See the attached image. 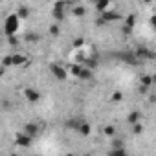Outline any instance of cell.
<instances>
[{"instance_id": "obj_1", "label": "cell", "mask_w": 156, "mask_h": 156, "mask_svg": "<svg viewBox=\"0 0 156 156\" xmlns=\"http://www.w3.org/2000/svg\"><path fill=\"white\" fill-rule=\"evenodd\" d=\"M19 22H20V19L17 15H8L6 20H4V31H6V35H15L19 31V26H20Z\"/></svg>"}, {"instance_id": "obj_2", "label": "cell", "mask_w": 156, "mask_h": 156, "mask_svg": "<svg viewBox=\"0 0 156 156\" xmlns=\"http://www.w3.org/2000/svg\"><path fill=\"white\" fill-rule=\"evenodd\" d=\"M50 73L55 77L57 81H66L68 79V68L61 66L59 62H51L50 64Z\"/></svg>"}, {"instance_id": "obj_3", "label": "cell", "mask_w": 156, "mask_h": 156, "mask_svg": "<svg viewBox=\"0 0 156 156\" xmlns=\"http://www.w3.org/2000/svg\"><path fill=\"white\" fill-rule=\"evenodd\" d=\"M22 94H24V98H26L30 103H39L41 98H42V94H41L37 88H31V87H26V88L22 90Z\"/></svg>"}, {"instance_id": "obj_4", "label": "cell", "mask_w": 156, "mask_h": 156, "mask_svg": "<svg viewBox=\"0 0 156 156\" xmlns=\"http://www.w3.org/2000/svg\"><path fill=\"white\" fill-rule=\"evenodd\" d=\"M101 19H103L107 24H110V22H116V20H119V19H121V15H119V13H116V11H112V9L108 8L107 11H103V13H101Z\"/></svg>"}, {"instance_id": "obj_5", "label": "cell", "mask_w": 156, "mask_h": 156, "mask_svg": "<svg viewBox=\"0 0 156 156\" xmlns=\"http://www.w3.org/2000/svg\"><path fill=\"white\" fill-rule=\"evenodd\" d=\"M22 132H24V134H28V136H31V138H37V136L41 134V129H39V125H37V123H26Z\"/></svg>"}, {"instance_id": "obj_6", "label": "cell", "mask_w": 156, "mask_h": 156, "mask_svg": "<svg viewBox=\"0 0 156 156\" xmlns=\"http://www.w3.org/2000/svg\"><path fill=\"white\" fill-rule=\"evenodd\" d=\"M77 77H79L81 81H90L92 77H94L92 68H88V66H81V70H79V73H77Z\"/></svg>"}, {"instance_id": "obj_7", "label": "cell", "mask_w": 156, "mask_h": 156, "mask_svg": "<svg viewBox=\"0 0 156 156\" xmlns=\"http://www.w3.org/2000/svg\"><path fill=\"white\" fill-rule=\"evenodd\" d=\"M11 59H13V66H24V64H28V57L24 53H11Z\"/></svg>"}, {"instance_id": "obj_8", "label": "cell", "mask_w": 156, "mask_h": 156, "mask_svg": "<svg viewBox=\"0 0 156 156\" xmlns=\"http://www.w3.org/2000/svg\"><path fill=\"white\" fill-rule=\"evenodd\" d=\"M15 141H17V145H20V147H30V145H31V141H33V138L22 132V134H19V136H17V140H15Z\"/></svg>"}, {"instance_id": "obj_9", "label": "cell", "mask_w": 156, "mask_h": 156, "mask_svg": "<svg viewBox=\"0 0 156 156\" xmlns=\"http://www.w3.org/2000/svg\"><path fill=\"white\" fill-rule=\"evenodd\" d=\"M94 6H96V9L99 13H103V11H107L110 8V0H94Z\"/></svg>"}, {"instance_id": "obj_10", "label": "cell", "mask_w": 156, "mask_h": 156, "mask_svg": "<svg viewBox=\"0 0 156 156\" xmlns=\"http://www.w3.org/2000/svg\"><path fill=\"white\" fill-rule=\"evenodd\" d=\"M77 132H79V134H83V136H88L90 134V125L87 123V121H79V125H77V129H75Z\"/></svg>"}, {"instance_id": "obj_11", "label": "cell", "mask_w": 156, "mask_h": 156, "mask_svg": "<svg viewBox=\"0 0 156 156\" xmlns=\"http://www.w3.org/2000/svg\"><path fill=\"white\" fill-rule=\"evenodd\" d=\"M136 121H141V112H140V110H132V112L127 116V123H129V125H132V123H136Z\"/></svg>"}, {"instance_id": "obj_12", "label": "cell", "mask_w": 156, "mask_h": 156, "mask_svg": "<svg viewBox=\"0 0 156 156\" xmlns=\"http://www.w3.org/2000/svg\"><path fill=\"white\" fill-rule=\"evenodd\" d=\"M15 15H17L20 20H26V19L30 17V8H28V6H20V8L17 9V13H15Z\"/></svg>"}, {"instance_id": "obj_13", "label": "cell", "mask_w": 156, "mask_h": 156, "mask_svg": "<svg viewBox=\"0 0 156 156\" xmlns=\"http://www.w3.org/2000/svg\"><path fill=\"white\" fill-rule=\"evenodd\" d=\"M51 17H53V20H55V22H61V20L64 19V9L53 8V9H51Z\"/></svg>"}, {"instance_id": "obj_14", "label": "cell", "mask_w": 156, "mask_h": 156, "mask_svg": "<svg viewBox=\"0 0 156 156\" xmlns=\"http://www.w3.org/2000/svg\"><path fill=\"white\" fill-rule=\"evenodd\" d=\"M85 13H87V9L83 6H73L72 8V15L73 17H85Z\"/></svg>"}, {"instance_id": "obj_15", "label": "cell", "mask_w": 156, "mask_h": 156, "mask_svg": "<svg viewBox=\"0 0 156 156\" xmlns=\"http://www.w3.org/2000/svg\"><path fill=\"white\" fill-rule=\"evenodd\" d=\"M48 31H50V35H51V37H59V35H61V28H59V24H57V22H53V24L50 26V30H48Z\"/></svg>"}, {"instance_id": "obj_16", "label": "cell", "mask_w": 156, "mask_h": 156, "mask_svg": "<svg viewBox=\"0 0 156 156\" xmlns=\"http://www.w3.org/2000/svg\"><path fill=\"white\" fill-rule=\"evenodd\" d=\"M103 134L108 136V138L116 136V127H114V125H107V127H103Z\"/></svg>"}, {"instance_id": "obj_17", "label": "cell", "mask_w": 156, "mask_h": 156, "mask_svg": "<svg viewBox=\"0 0 156 156\" xmlns=\"http://www.w3.org/2000/svg\"><path fill=\"white\" fill-rule=\"evenodd\" d=\"M0 64H2L6 70H8V68H13V59H11V55H6V57H2V62H0Z\"/></svg>"}, {"instance_id": "obj_18", "label": "cell", "mask_w": 156, "mask_h": 156, "mask_svg": "<svg viewBox=\"0 0 156 156\" xmlns=\"http://www.w3.org/2000/svg\"><path fill=\"white\" fill-rule=\"evenodd\" d=\"M39 39H41V37H39L37 33H33V31H30V33L24 35V41H26V42H37Z\"/></svg>"}, {"instance_id": "obj_19", "label": "cell", "mask_w": 156, "mask_h": 156, "mask_svg": "<svg viewBox=\"0 0 156 156\" xmlns=\"http://www.w3.org/2000/svg\"><path fill=\"white\" fill-rule=\"evenodd\" d=\"M110 154L112 156H125L127 151H125V147H114V149H110Z\"/></svg>"}, {"instance_id": "obj_20", "label": "cell", "mask_w": 156, "mask_h": 156, "mask_svg": "<svg viewBox=\"0 0 156 156\" xmlns=\"http://www.w3.org/2000/svg\"><path fill=\"white\" fill-rule=\"evenodd\" d=\"M141 87H152V75H141Z\"/></svg>"}, {"instance_id": "obj_21", "label": "cell", "mask_w": 156, "mask_h": 156, "mask_svg": "<svg viewBox=\"0 0 156 156\" xmlns=\"http://www.w3.org/2000/svg\"><path fill=\"white\" fill-rule=\"evenodd\" d=\"M130 127H132V132H134V134H141V132H143V125H141V121H136V123H132Z\"/></svg>"}, {"instance_id": "obj_22", "label": "cell", "mask_w": 156, "mask_h": 156, "mask_svg": "<svg viewBox=\"0 0 156 156\" xmlns=\"http://www.w3.org/2000/svg\"><path fill=\"white\" fill-rule=\"evenodd\" d=\"M121 99H123V94H121V92H112V94H110V101H112V103H119Z\"/></svg>"}, {"instance_id": "obj_23", "label": "cell", "mask_w": 156, "mask_h": 156, "mask_svg": "<svg viewBox=\"0 0 156 156\" xmlns=\"http://www.w3.org/2000/svg\"><path fill=\"white\" fill-rule=\"evenodd\" d=\"M81 66H83V64H72V66H70V70H68V73H72V75H75V77H77V73H79Z\"/></svg>"}, {"instance_id": "obj_24", "label": "cell", "mask_w": 156, "mask_h": 156, "mask_svg": "<svg viewBox=\"0 0 156 156\" xmlns=\"http://www.w3.org/2000/svg\"><path fill=\"white\" fill-rule=\"evenodd\" d=\"M134 22H136V17H134V15H129V17L125 19V24H127V28H129V30L134 26Z\"/></svg>"}, {"instance_id": "obj_25", "label": "cell", "mask_w": 156, "mask_h": 156, "mask_svg": "<svg viewBox=\"0 0 156 156\" xmlns=\"http://www.w3.org/2000/svg\"><path fill=\"white\" fill-rule=\"evenodd\" d=\"M110 145H112V149H114V147H123V140H119V138H114V136H112Z\"/></svg>"}, {"instance_id": "obj_26", "label": "cell", "mask_w": 156, "mask_h": 156, "mask_svg": "<svg viewBox=\"0 0 156 156\" xmlns=\"http://www.w3.org/2000/svg\"><path fill=\"white\" fill-rule=\"evenodd\" d=\"M8 42H9L11 46H17V44H19V39H17V35H8Z\"/></svg>"}, {"instance_id": "obj_27", "label": "cell", "mask_w": 156, "mask_h": 156, "mask_svg": "<svg viewBox=\"0 0 156 156\" xmlns=\"http://www.w3.org/2000/svg\"><path fill=\"white\" fill-rule=\"evenodd\" d=\"M96 26H107V22L99 17V19H96Z\"/></svg>"}, {"instance_id": "obj_28", "label": "cell", "mask_w": 156, "mask_h": 156, "mask_svg": "<svg viewBox=\"0 0 156 156\" xmlns=\"http://www.w3.org/2000/svg\"><path fill=\"white\" fill-rule=\"evenodd\" d=\"M2 107H4V108H6V110H9V108H11V107H13V105H11V103H9V101H2Z\"/></svg>"}, {"instance_id": "obj_29", "label": "cell", "mask_w": 156, "mask_h": 156, "mask_svg": "<svg viewBox=\"0 0 156 156\" xmlns=\"http://www.w3.org/2000/svg\"><path fill=\"white\" fill-rule=\"evenodd\" d=\"M4 73H6V68H4V66H2V64H0V77H2V75H4Z\"/></svg>"}, {"instance_id": "obj_30", "label": "cell", "mask_w": 156, "mask_h": 156, "mask_svg": "<svg viewBox=\"0 0 156 156\" xmlns=\"http://www.w3.org/2000/svg\"><path fill=\"white\" fill-rule=\"evenodd\" d=\"M143 2H147V4H151V2H152V0H143Z\"/></svg>"}]
</instances>
